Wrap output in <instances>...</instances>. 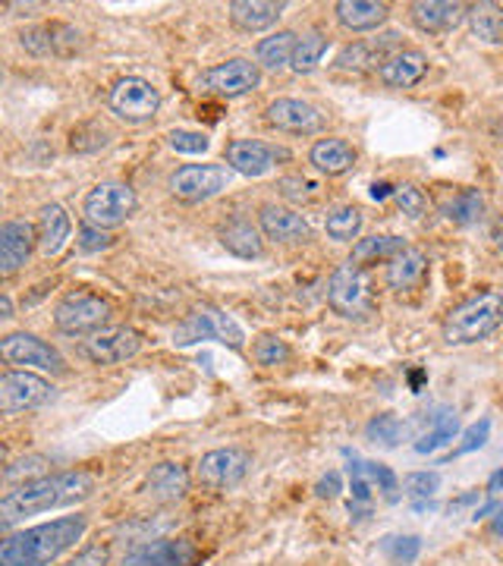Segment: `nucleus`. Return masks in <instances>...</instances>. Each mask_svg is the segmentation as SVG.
I'll return each mask as SVG.
<instances>
[{"mask_svg":"<svg viewBox=\"0 0 503 566\" xmlns=\"http://www.w3.org/2000/svg\"><path fill=\"white\" fill-rule=\"evenodd\" d=\"M259 227H262L264 240H271V243L296 245L312 240V227H308V221L302 218L300 211L283 208V205H262V211H259Z\"/></svg>","mask_w":503,"mask_h":566,"instance_id":"18","label":"nucleus"},{"mask_svg":"<svg viewBox=\"0 0 503 566\" xmlns=\"http://www.w3.org/2000/svg\"><path fill=\"white\" fill-rule=\"evenodd\" d=\"M201 340H218V344L230 346V349H242V327L233 322V315H227L218 305H201L192 315H186L177 331H174V344L189 346L201 344Z\"/></svg>","mask_w":503,"mask_h":566,"instance_id":"5","label":"nucleus"},{"mask_svg":"<svg viewBox=\"0 0 503 566\" xmlns=\"http://www.w3.org/2000/svg\"><path fill=\"white\" fill-rule=\"evenodd\" d=\"M111 243H114V237H111L107 230H101V227H92V223H82V230H80V249H82V252H101V249H107Z\"/></svg>","mask_w":503,"mask_h":566,"instance_id":"47","label":"nucleus"},{"mask_svg":"<svg viewBox=\"0 0 503 566\" xmlns=\"http://www.w3.org/2000/svg\"><path fill=\"white\" fill-rule=\"evenodd\" d=\"M327 303L343 318H368L378 308L371 274L359 264H340L327 281Z\"/></svg>","mask_w":503,"mask_h":566,"instance_id":"4","label":"nucleus"},{"mask_svg":"<svg viewBox=\"0 0 503 566\" xmlns=\"http://www.w3.org/2000/svg\"><path fill=\"white\" fill-rule=\"evenodd\" d=\"M425 271H428V259H425L422 252L406 249L402 255H397L394 262L387 264V286L402 293V290H409V286H416V283L422 281Z\"/></svg>","mask_w":503,"mask_h":566,"instance_id":"32","label":"nucleus"},{"mask_svg":"<svg viewBox=\"0 0 503 566\" xmlns=\"http://www.w3.org/2000/svg\"><path fill=\"white\" fill-rule=\"evenodd\" d=\"M0 318H13V303H10V296H0Z\"/></svg>","mask_w":503,"mask_h":566,"instance_id":"54","label":"nucleus"},{"mask_svg":"<svg viewBox=\"0 0 503 566\" xmlns=\"http://www.w3.org/2000/svg\"><path fill=\"white\" fill-rule=\"evenodd\" d=\"M230 186V170L223 164H182L170 177V192L180 202H208Z\"/></svg>","mask_w":503,"mask_h":566,"instance_id":"8","label":"nucleus"},{"mask_svg":"<svg viewBox=\"0 0 503 566\" xmlns=\"http://www.w3.org/2000/svg\"><path fill=\"white\" fill-rule=\"evenodd\" d=\"M488 491H491V494H501V491H503V469H497V472H494V475L488 479Z\"/></svg>","mask_w":503,"mask_h":566,"instance_id":"53","label":"nucleus"},{"mask_svg":"<svg viewBox=\"0 0 503 566\" xmlns=\"http://www.w3.org/2000/svg\"><path fill=\"white\" fill-rule=\"evenodd\" d=\"M51 397H54L51 381H44V378L32 375V371L13 368V371H7V375L0 378V409H3V416L32 412V409H39V406L48 403Z\"/></svg>","mask_w":503,"mask_h":566,"instance_id":"10","label":"nucleus"},{"mask_svg":"<svg viewBox=\"0 0 503 566\" xmlns=\"http://www.w3.org/2000/svg\"><path fill=\"white\" fill-rule=\"evenodd\" d=\"M397 44H400V35H397V32H387L381 39L353 41V44H346L340 54H337V63H334V66H337V70H346V73L381 70L384 63L397 54Z\"/></svg>","mask_w":503,"mask_h":566,"instance_id":"17","label":"nucleus"},{"mask_svg":"<svg viewBox=\"0 0 503 566\" xmlns=\"http://www.w3.org/2000/svg\"><path fill=\"white\" fill-rule=\"evenodd\" d=\"M469 25H472V35L484 44H501L503 41V7L501 3H491V0H482V3H472L469 7Z\"/></svg>","mask_w":503,"mask_h":566,"instance_id":"30","label":"nucleus"},{"mask_svg":"<svg viewBox=\"0 0 503 566\" xmlns=\"http://www.w3.org/2000/svg\"><path fill=\"white\" fill-rule=\"evenodd\" d=\"M277 189H281L283 199H290V202H315L318 199V182L308 180V177H283L277 182Z\"/></svg>","mask_w":503,"mask_h":566,"instance_id":"43","label":"nucleus"},{"mask_svg":"<svg viewBox=\"0 0 503 566\" xmlns=\"http://www.w3.org/2000/svg\"><path fill=\"white\" fill-rule=\"evenodd\" d=\"M44 465H48V460H44V457H25V460H20V463L7 465V472H3V479H7V485L17 488V482H20V475H32V472H44Z\"/></svg>","mask_w":503,"mask_h":566,"instance_id":"49","label":"nucleus"},{"mask_svg":"<svg viewBox=\"0 0 503 566\" xmlns=\"http://www.w3.org/2000/svg\"><path fill=\"white\" fill-rule=\"evenodd\" d=\"M199 560V547L189 538H155L129 547L120 566H196Z\"/></svg>","mask_w":503,"mask_h":566,"instance_id":"13","label":"nucleus"},{"mask_svg":"<svg viewBox=\"0 0 503 566\" xmlns=\"http://www.w3.org/2000/svg\"><path fill=\"white\" fill-rule=\"evenodd\" d=\"M503 324V296L497 293H479L460 303L443 318V340L450 346L479 344L491 337Z\"/></svg>","mask_w":503,"mask_h":566,"instance_id":"3","label":"nucleus"},{"mask_svg":"<svg viewBox=\"0 0 503 566\" xmlns=\"http://www.w3.org/2000/svg\"><path fill=\"white\" fill-rule=\"evenodd\" d=\"M324 230H327V237L337 240V243H353V240L359 237V230H363V211H359L356 205H343V208L327 214Z\"/></svg>","mask_w":503,"mask_h":566,"instance_id":"36","label":"nucleus"},{"mask_svg":"<svg viewBox=\"0 0 503 566\" xmlns=\"http://www.w3.org/2000/svg\"><path fill=\"white\" fill-rule=\"evenodd\" d=\"M111 564V551L107 545H88L82 547L80 554L73 560H66L63 566H107Z\"/></svg>","mask_w":503,"mask_h":566,"instance_id":"50","label":"nucleus"},{"mask_svg":"<svg viewBox=\"0 0 503 566\" xmlns=\"http://www.w3.org/2000/svg\"><path fill=\"white\" fill-rule=\"evenodd\" d=\"M381 551L397 566H409L422 551V538L419 535H390L381 542Z\"/></svg>","mask_w":503,"mask_h":566,"instance_id":"40","label":"nucleus"},{"mask_svg":"<svg viewBox=\"0 0 503 566\" xmlns=\"http://www.w3.org/2000/svg\"><path fill=\"white\" fill-rule=\"evenodd\" d=\"M142 349V334L133 327H111L98 331L92 340H85V356L95 365H117L133 359Z\"/></svg>","mask_w":503,"mask_h":566,"instance_id":"19","label":"nucleus"},{"mask_svg":"<svg viewBox=\"0 0 503 566\" xmlns=\"http://www.w3.org/2000/svg\"><path fill=\"white\" fill-rule=\"evenodd\" d=\"M201 82H205V88H208L211 95H218V98H242V95H249V92L259 88V82H262V66L245 61V57H233V61L211 66V70L201 76Z\"/></svg>","mask_w":503,"mask_h":566,"instance_id":"14","label":"nucleus"},{"mask_svg":"<svg viewBox=\"0 0 503 566\" xmlns=\"http://www.w3.org/2000/svg\"><path fill=\"white\" fill-rule=\"evenodd\" d=\"M277 151L259 139H233L227 145V164L242 177H264L274 167Z\"/></svg>","mask_w":503,"mask_h":566,"instance_id":"22","label":"nucleus"},{"mask_svg":"<svg viewBox=\"0 0 503 566\" xmlns=\"http://www.w3.org/2000/svg\"><path fill=\"white\" fill-rule=\"evenodd\" d=\"M488 434H491V422H488V419H482V422L472 424V428L465 431L463 444L457 447V450H453L450 457H463V453H472V450H479V447L488 441Z\"/></svg>","mask_w":503,"mask_h":566,"instance_id":"48","label":"nucleus"},{"mask_svg":"<svg viewBox=\"0 0 503 566\" xmlns=\"http://www.w3.org/2000/svg\"><path fill=\"white\" fill-rule=\"evenodd\" d=\"M286 3L283 0H233L230 3V22L240 32H264L281 20Z\"/></svg>","mask_w":503,"mask_h":566,"instance_id":"26","label":"nucleus"},{"mask_svg":"<svg viewBox=\"0 0 503 566\" xmlns=\"http://www.w3.org/2000/svg\"><path fill=\"white\" fill-rule=\"evenodd\" d=\"M249 469H252V457L242 447H221L201 457L196 465V479L211 491H227L240 485Z\"/></svg>","mask_w":503,"mask_h":566,"instance_id":"11","label":"nucleus"},{"mask_svg":"<svg viewBox=\"0 0 503 566\" xmlns=\"http://www.w3.org/2000/svg\"><path fill=\"white\" fill-rule=\"evenodd\" d=\"M22 48L35 57H73L82 48L80 29L70 22H44L20 32Z\"/></svg>","mask_w":503,"mask_h":566,"instance_id":"15","label":"nucleus"},{"mask_svg":"<svg viewBox=\"0 0 503 566\" xmlns=\"http://www.w3.org/2000/svg\"><path fill=\"white\" fill-rule=\"evenodd\" d=\"M218 237H221V245L237 255V259H262L264 255V233L249 221V218H230L218 227Z\"/></svg>","mask_w":503,"mask_h":566,"instance_id":"24","label":"nucleus"},{"mask_svg":"<svg viewBox=\"0 0 503 566\" xmlns=\"http://www.w3.org/2000/svg\"><path fill=\"white\" fill-rule=\"evenodd\" d=\"M402 422L397 416H390V412H381V416H375L371 422L365 424V438L368 441H375V444L381 447H397L402 441Z\"/></svg>","mask_w":503,"mask_h":566,"instance_id":"39","label":"nucleus"},{"mask_svg":"<svg viewBox=\"0 0 503 566\" xmlns=\"http://www.w3.org/2000/svg\"><path fill=\"white\" fill-rule=\"evenodd\" d=\"M0 356L7 365H20V368H41V371H66L63 356L51 344H44L35 334H7L0 340Z\"/></svg>","mask_w":503,"mask_h":566,"instance_id":"12","label":"nucleus"},{"mask_svg":"<svg viewBox=\"0 0 503 566\" xmlns=\"http://www.w3.org/2000/svg\"><path fill=\"white\" fill-rule=\"evenodd\" d=\"M296 32L283 29V32H274L268 39L259 41V66L264 70H283L286 63L293 61V51H296Z\"/></svg>","mask_w":503,"mask_h":566,"instance_id":"33","label":"nucleus"},{"mask_svg":"<svg viewBox=\"0 0 503 566\" xmlns=\"http://www.w3.org/2000/svg\"><path fill=\"white\" fill-rule=\"evenodd\" d=\"M111 318V303L98 293H70L54 308V324L63 334H88Z\"/></svg>","mask_w":503,"mask_h":566,"instance_id":"9","label":"nucleus"},{"mask_svg":"<svg viewBox=\"0 0 503 566\" xmlns=\"http://www.w3.org/2000/svg\"><path fill=\"white\" fill-rule=\"evenodd\" d=\"M255 363L264 365V368H274V365H283L293 353H290V346H286V340H281V337H262L259 344H255Z\"/></svg>","mask_w":503,"mask_h":566,"instance_id":"42","label":"nucleus"},{"mask_svg":"<svg viewBox=\"0 0 503 566\" xmlns=\"http://www.w3.org/2000/svg\"><path fill=\"white\" fill-rule=\"evenodd\" d=\"M167 145L180 155H205L211 148V139L205 133H196V129H174L167 136Z\"/></svg>","mask_w":503,"mask_h":566,"instance_id":"44","label":"nucleus"},{"mask_svg":"<svg viewBox=\"0 0 503 566\" xmlns=\"http://www.w3.org/2000/svg\"><path fill=\"white\" fill-rule=\"evenodd\" d=\"M39 245V230L25 221H7L0 227V274L13 277L29 262L32 249Z\"/></svg>","mask_w":503,"mask_h":566,"instance_id":"20","label":"nucleus"},{"mask_svg":"<svg viewBox=\"0 0 503 566\" xmlns=\"http://www.w3.org/2000/svg\"><path fill=\"white\" fill-rule=\"evenodd\" d=\"M111 111L126 123H148L158 117L161 111V92L148 80L139 76H126V80L114 82L111 95H107Z\"/></svg>","mask_w":503,"mask_h":566,"instance_id":"7","label":"nucleus"},{"mask_svg":"<svg viewBox=\"0 0 503 566\" xmlns=\"http://www.w3.org/2000/svg\"><path fill=\"white\" fill-rule=\"evenodd\" d=\"M387 189H390L387 182H381V186L375 182V186H371V196H375V199H384V196H387Z\"/></svg>","mask_w":503,"mask_h":566,"instance_id":"55","label":"nucleus"},{"mask_svg":"<svg viewBox=\"0 0 503 566\" xmlns=\"http://www.w3.org/2000/svg\"><path fill=\"white\" fill-rule=\"evenodd\" d=\"M189 491V472L180 463H158L145 479V494L158 504H177Z\"/></svg>","mask_w":503,"mask_h":566,"instance_id":"25","label":"nucleus"},{"mask_svg":"<svg viewBox=\"0 0 503 566\" xmlns=\"http://www.w3.org/2000/svg\"><path fill=\"white\" fill-rule=\"evenodd\" d=\"M441 211L447 221L475 223L484 211L482 192H479V189H460V192H453V196L441 205Z\"/></svg>","mask_w":503,"mask_h":566,"instance_id":"34","label":"nucleus"},{"mask_svg":"<svg viewBox=\"0 0 503 566\" xmlns=\"http://www.w3.org/2000/svg\"><path fill=\"white\" fill-rule=\"evenodd\" d=\"M308 161L315 164V170H322L327 177H343V174H349V170L356 167L359 151H356L346 139L331 136V139H318L312 145Z\"/></svg>","mask_w":503,"mask_h":566,"instance_id":"27","label":"nucleus"},{"mask_svg":"<svg viewBox=\"0 0 503 566\" xmlns=\"http://www.w3.org/2000/svg\"><path fill=\"white\" fill-rule=\"evenodd\" d=\"M334 13H337V22L346 32H371V29L384 25L390 7L378 3V0H340L334 7Z\"/></svg>","mask_w":503,"mask_h":566,"instance_id":"29","label":"nucleus"},{"mask_svg":"<svg viewBox=\"0 0 503 566\" xmlns=\"http://www.w3.org/2000/svg\"><path fill=\"white\" fill-rule=\"evenodd\" d=\"M438 488H441V475L438 472H409L406 479H402V491L412 497V501H428V497H434L438 494Z\"/></svg>","mask_w":503,"mask_h":566,"instance_id":"41","label":"nucleus"},{"mask_svg":"<svg viewBox=\"0 0 503 566\" xmlns=\"http://www.w3.org/2000/svg\"><path fill=\"white\" fill-rule=\"evenodd\" d=\"M457 428H460V422H457V412L438 416V424L416 441V453H422L425 457V453H434V450L447 447L453 438H457Z\"/></svg>","mask_w":503,"mask_h":566,"instance_id":"38","label":"nucleus"},{"mask_svg":"<svg viewBox=\"0 0 503 566\" xmlns=\"http://www.w3.org/2000/svg\"><path fill=\"white\" fill-rule=\"evenodd\" d=\"M425 76H428V57H425L422 51H412V48L397 51V54L378 70V80H381L387 88H412V85H419Z\"/></svg>","mask_w":503,"mask_h":566,"instance_id":"23","label":"nucleus"},{"mask_svg":"<svg viewBox=\"0 0 503 566\" xmlns=\"http://www.w3.org/2000/svg\"><path fill=\"white\" fill-rule=\"evenodd\" d=\"M85 528H88V516L76 513L13 532L0 545V566H51L70 547H76V542H82Z\"/></svg>","mask_w":503,"mask_h":566,"instance_id":"2","label":"nucleus"},{"mask_svg":"<svg viewBox=\"0 0 503 566\" xmlns=\"http://www.w3.org/2000/svg\"><path fill=\"white\" fill-rule=\"evenodd\" d=\"M503 532V506H497V523H494V535H501Z\"/></svg>","mask_w":503,"mask_h":566,"instance_id":"56","label":"nucleus"},{"mask_svg":"<svg viewBox=\"0 0 503 566\" xmlns=\"http://www.w3.org/2000/svg\"><path fill=\"white\" fill-rule=\"evenodd\" d=\"M92 494H95V479L88 472H82V469L51 472V475H41V479L10 488L7 497L0 501V523L10 528L25 516H39V513H51L61 506L82 504Z\"/></svg>","mask_w":503,"mask_h":566,"instance_id":"1","label":"nucleus"},{"mask_svg":"<svg viewBox=\"0 0 503 566\" xmlns=\"http://www.w3.org/2000/svg\"><path fill=\"white\" fill-rule=\"evenodd\" d=\"M365 475H368V482L371 485H378V491H381L387 501H397V491H400V482H397V475L387 469V465L381 463H363Z\"/></svg>","mask_w":503,"mask_h":566,"instance_id":"46","label":"nucleus"},{"mask_svg":"<svg viewBox=\"0 0 503 566\" xmlns=\"http://www.w3.org/2000/svg\"><path fill=\"white\" fill-rule=\"evenodd\" d=\"M394 199L402 208V214H409V218H422L425 211H428V199H425V192L419 186H412V182H402L394 189Z\"/></svg>","mask_w":503,"mask_h":566,"instance_id":"45","label":"nucleus"},{"mask_svg":"<svg viewBox=\"0 0 503 566\" xmlns=\"http://www.w3.org/2000/svg\"><path fill=\"white\" fill-rule=\"evenodd\" d=\"M324 54H327V35L324 32H308V35H302L296 41V51H293L290 66L296 73H302V76H308V73H315L322 66Z\"/></svg>","mask_w":503,"mask_h":566,"instance_id":"35","label":"nucleus"},{"mask_svg":"<svg viewBox=\"0 0 503 566\" xmlns=\"http://www.w3.org/2000/svg\"><path fill=\"white\" fill-rule=\"evenodd\" d=\"M475 501H479V494H475V491H472V494H463L460 501H453V504H450V513L457 516L460 510H465V506H469V504H475Z\"/></svg>","mask_w":503,"mask_h":566,"instance_id":"52","label":"nucleus"},{"mask_svg":"<svg viewBox=\"0 0 503 566\" xmlns=\"http://www.w3.org/2000/svg\"><path fill=\"white\" fill-rule=\"evenodd\" d=\"M340 488H343L340 485V472H327L322 482H318V488H315V494L331 501V497H337V494H340Z\"/></svg>","mask_w":503,"mask_h":566,"instance_id":"51","label":"nucleus"},{"mask_svg":"<svg viewBox=\"0 0 503 566\" xmlns=\"http://www.w3.org/2000/svg\"><path fill=\"white\" fill-rule=\"evenodd\" d=\"M264 120L271 123L274 129H281L286 136H312L324 126V117L318 107L300 102V98H277L268 104Z\"/></svg>","mask_w":503,"mask_h":566,"instance_id":"16","label":"nucleus"},{"mask_svg":"<svg viewBox=\"0 0 503 566\" xmlns=\"http://www.w3.org/2000/svg\"><path fill=\"white\" fill-rule=\"evenodd\" d=\"M406 252V240H400V237H368V240H359V243L353 245V255H349V262L359 264V268H365V264H375V262H394L397 255H402Z\"/></svg>","mask_w":503,"mask_h":566,"instance_id":"31","label":"nucleus"},{"mask_svg":"<svg viewBox=\"0 0 503 566\" xmlns=\"http://www.w3.org/2000/svg\"><path fill=\"white\" fill-rule=\"evenodd\" d=\"M136 205H139V199H136L133 186H126V182H98L85 196L82 214H85V223L101 227V230L111 233V230L123 227L136 214Z\"/></svg>","mask_w":503,"mask_h":566,"instance_id":"6","label":"nucleus"},{"mask_svg":"<svg viewBox=\"0 0 503 566\" xmlns=\"http://www.w3.org/2000/svg\"><path fill=\"white\" fill-rule=\"evenodd\" d=\"M494 240H497V245L503 249V230H497V233H494Z\"/></svg>","mask_w":503,"mask_h":566,"instance_id":"57","label":"nucleus"},{"mask_svg":"<svg viewBox=\"0 0 503 566\" xmlns=\"http://www.w3.org/2000/svg\"><path fill=\"white\" fill-rule=\"evenodd\" d=\"M35 230H39V249L41 255H57L66 240H70V230H73V221H70V214L63 211V205L51 202L44 205L39 211V223H35Z\"/></svg>","mask_w":503,"mask_h":566,"instance_id":"28","label":"nucleus"},{"mask_svg":"<svg viewBox=\"0 0 503 566\" xmlns=\"http://www.w3.org/2000/svg\"><path fill=\"white\" fill-rule=\"evenodd\" d=\"M107 142H111V129L101 120L80 123V126L70 133V148H73L76 155H92V151L104 148Z\"/></svg>","mask_w":503,"mask_h":566,"instance_id":"37","label":"nucleus"},{"mask_svg":"<svg viewBox=\"0 0 503 566\" xmlns=\"http://www.w3.org/2000/svg\"><path fill=\"white\" fill-rule=\"evenodd\" d=\"M409 17L416 22V29H422L428 35H441V32L457 29L469 17V7L457 3V0L453 3L450 0H416L409 7Z\"/></svg>","mask_w":503,"mask_h":566,"instance_id":"21","label":"nucleus"}]
</instances>
